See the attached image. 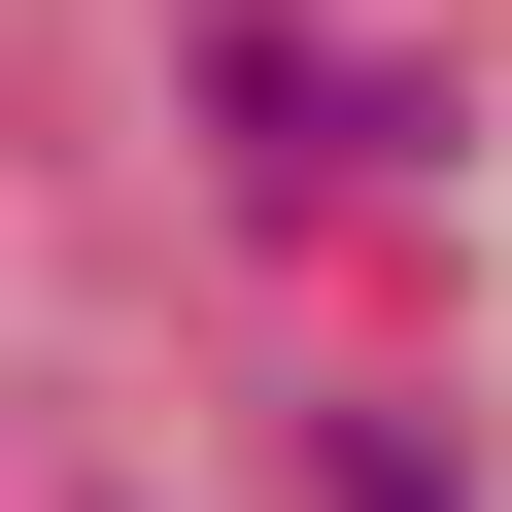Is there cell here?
I'll list each match as a JSON object with an SVG mask.
<instances>
[{
    "label": "cell",
    "instance_id": "cell-1",
    "mask_svg": "<svg viewBox=\"0 0 512 512\" xmlns=\"http://www.w3.org/2000/svg\"><path fill=\"white\" fill-rule=\"evenodd\" d=\"M205 137H274V171H410V69H376V35H274V0H239V35H205Z\"/></svg>",
    "mask_w": 512,
    "mask_h": 512
}]
</instances>
